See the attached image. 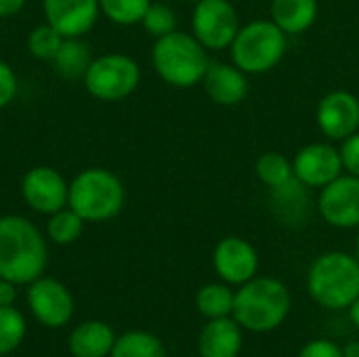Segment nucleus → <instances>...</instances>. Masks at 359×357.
<instances>
[{
    "label": "nucleus",
    "mask_w": 359,
    "mask_h": 357,
    "mask_svg": "<svg viewBox=\"0 0 359 357\" xmlns=\"http://www.w3.org/2000/svg\"><path fill=\"white\" fill-rule=\"evenodd\" d=\"M151 0H99L101 13L116 25L141 23Z\"/></svg>",
    "instance_id": "bb28decb"
},
{
    "label": "nucleus",
    "mask_w": 359,
    "mask_h": 357,
    "mask_svg": "<svg viewBox=\"0 0 359 357\" xmlns=\"http://www.w3.org/2000/svg\"><path fill=\"white\" fill-rule=\"evenodd\" d=\"M25 318L23 314L13 307H0V356H11L19 349L25 339Z\"/></svg>",
    "instance_id": "a878e982"
},
{
    "label": "nucleus",
    "mask_w": 359,
    "mask_h": 357,
    "mask_svg": "<svg viewBox=\"0 0 359 357\" xmlns=\"http://www.w3.org/2000/svg\"><path fill=\"white\" fill-rule=\"evenodd\" d=\"M204 90L208 99L217 105H238L246 99L248 95V80L246 74L233 65V63H223V61H210L206 74H204Z\"/></svg>",
    "instance_id": "dca6fc26"
},
{
    "label": "nucleus",
    "mask_w": 359,
    "mask_h": 357,
    "mask_svg": "<svg viewBox=\"0 0 359 357\" xmlns=\"http://www.w3.org/2000/svg\"><path fill=\"white\" fill-rule=\"evenodd\" d=\"M349 320H351V324L359 330V297L349 305Z\"/></svg>",
    "instance_id": "f704fd0d"
},
{
    "label": "nucleus",
    "mask_w": 359,
    "mask_h": 357,
    "mask_svg": "<svg viewBox=\"0 0 359 357\" xmlns=\"http://www.w3.org/2000/svg\"><path fill=\"white\" fill-rule=\"evenodd\" d=\"M27 307L46 328H63L74 316V297L55 278L40 276L27 288Z\"/></svg>",
    "instance_id": "1a4fd4ad"
},
{
    "label": "nucleus",
    "mask_w": 359,
    "mask_h": 357,
    "mask_svg": "<svg viewBox=\"0 0 359 357\" xmlns=\"http://www.w3.org/2000/svg\"><path fill=\"white\" fill-rule=\"evenodd\" d=\"M141 25L145 27L147 34L162 38L177 29V13L164 2H151L141 19Z\"/></svg>",
    "instance_id": "c85d7f7f"
},
{
    "label": "nucleus",
    "mask_w": 359,
    "mask_h": 357,
    "mask_svg": "<svg viewBox=\"0 0 359 357\" xmlns=\"http://www.w3.org/2000/svg\"><path fill=\"white\" fill-rule=\"evenodd\" d=\"M93 57H90V48L84 40L80 38H65L61 48L57 50L53 65L55 72L65 78V80H78L84 78L88 65H90Z\"/></svg>",
    "instance_id": "412c9836"
},
{
    "label": "nucleus",
    "mask_w": 359,
    "mask_h": 357,
    "mask_svg": "<svg viewBox=\"0 0 359 357\" xmlns=\"http://www.w3.org/2000/svg\"><path fill=\"white\" fill-rule=\"evenodd\" d=\"M116 345V335L105 322H84L69 335V351L74 357H109Z\"/></svg>",
    "instance_id": "6ab92c4d"
},
{
    "label": "nucleus",
    "mask_w": 359,
    "mask_h": 357,
    "mask_svg": "<svg viewBox=\"0 0 359 357\" xmlns=\"http://www.w3.org/2000/svg\"><path fill=\"white\" fill-rule=\"evenodd\" d=\"M17 95V76L15 69L0 59V109L8 107Z\"/></svg>",
    "instance_id": "c756f323"
},
{
    "label": "nucleus",
    "mask_w": 359,
    "mask_h": 357,
    "mask_svg": "<svg viewBox=\"0 0 359 357\" xmlns=\"http://www.w3.org/2000/svg\"><path fill=\"white\" fill-rule=\"evenodd\" d=\"M21 196L32 210L53 215L67 206L69 183L50 166H34L21 179Z\"/></svg>",
    "instance_id": "9b49d317"
},
{
    "label": "nucleus",
    "mask_w": 359,
    "mask_h": 357,
    "mask_svg": "<svg viewBox=\"0 0 359 357\" xmlns=\"http://www.w3.org/2000/svg\"><path fill=\"white\" fill-rule=\"evenodd\" d=\"M292 307V297L276 278H252L233 297L231 318L250 332L267 335L284 324Z\"/></svg>",
    "instance_id": "f03ea898"
},
{
    "label": "nucleus",
    "mask_w": 359,
    "mask_h": 357,
    "mask_svg": "<svg viewBox=\"0 0 359 357\" xmlns=\"http://www.w3.org/2000/svg\"><path fill=\"white\" fill-rule=\"evenodd\" d=\"M109 357H168L162 341L145 330H130L116 339Z\"/></svg>",
    "instance_id": "4be33fe9"
},
{
    "label": "nucleus",
    "mask_w": 359,
    "mask_h": 357,
    "mask_svg": "<svg viewBox=\"0 0 359 357\" xmlns=\"http://www.w3.org/2000/svg\"><path fill=\"white\" fill-rule=\"evenodd\" d=\"M255 173L259 177V181L263 185H267L269 189L280 187L284 183H288L294 177L292 170V160H288L284 154L280 151H265L257 164H255Z\"/></svg>",
    "instance_id": "393cba45"
},
{
    "label": "nucleus",
    "mask_w": 359,
    "mask_h": 357,
    "mask_svg": "<svg viewBox=\"0 0 359 357\" xmlns=\"http://www.w3.org/2000/svg\"><path fill=\"white\" fill-rule=\"evenodd\" d=\"M307 288L324 309H347L359 297V259L339 250L318 257L309 269Z\"/></svg>",
    "instance_id": "20e7f679"
},
{
    "label": "nucleus",
    "mask_w": 359,
    "mask_h": 357,
    "mask_svg": "<svg viewBox=\"0 0 359 357\" xmlns=\"http://www.w3.org/2000/svg\"><path fill=\"white\" fill-rule=\"evenodd\" d=\"M299 357H345L343 356V349L332 343V341H326V339H316V341H309L303 349Z\"/></svg>",
    "instance_id": "2f4dec72"
},
{
    "label": "nucleus",
    "mask_w": 359,
    "mask_h": 357,
    "mask_svg": "<svg viewBox=\"0 0 359 357\" xmlns=\"http://www.w3.org/2000/svg\"><path fill=\"white\" fill-rule=\"evenodd\" d=\"M44 19L63 38H82L99 19V0H42Z\"/></svg>",
    "instance_id": "2eb2a0df"
},
{
    "label": "nucleus",
    "mask_w": 359,
    "mask_h": 357,
    "mask_svg": "<svg viewBox=\"0 0 359 357\" xmlns=\"http://www.w3.org/2000/svg\"><path fill=\"white\" fill-rule=\"evenodd\" d=\"M318 213L332 227H359V177L347 173L322 187L318 198Z\"/></svg>",
    "instance_id": "9d476101"
},
{
    "label": "nucleus",
    "mask_w": 359,
    "mask_h": 357,
    "mask_svg": "<svg viewBox=\"0 0 359 357\" xmlns=\"http://www.w3.org/2000/svg\"><path fill=\"white\" fill-rule=\"evenodd\" d=\"M212 263L217 276L231 286L246 284L259 271V255L255 246L238 236L223 238L217 244L212 252Z\"/></svg>",
    "instance_id": "f8f14e48"
},
{
    "label": "nucleus",
    "mask_w": 359,
    "mask_h": 357,
    "mask_svg": "<svg viewBox=\"0 0 359 357\" xmlns=\"http://www.w3.org/2000/svg\"><path fill=\"white\" fill-rule=\"evenodd\" d=\"M63 40L65 38L53 25L42 23L27 34V50L32 57H36L40 61H53L57 50L61 48Z\"/></svg>",
    "instance_id": "cd10ccee"
},
{
    "label": "nucleus",
    "mask_w": 359,
    "mask_h": 357,
    "mask_svg": "<svg viewBox=\"0 0 359 357\" xmlns=\"http://www.w3.org/2000/svg\"><path fill=\"white\" fill-rule=\"evenodd\" d=\"M318 19V0H271V21L286 34L307 32Z\"/></svg>",
    "instance_id": "aec40b11"
},
{
    "label": "nucleus",
    "mask_w": 359,
    "mask_h": 357,
    "mask_svg": "<svg viewBox=\"0 0 359 357\" xmlns=\"http://www.w3.org/2000/svg\"><path fill=\"white\" fill-rule=\"evenodd\" d=\"M25 2L27 0H0V19L17 15L25 6Z\"/></svg>",
    "instance_id": "72a5a7b5"
},
{
    "label": "nucleus",
    "mask_w": 359,
    "mask_h": 357,
    "mask_svg": "<svg viewBox=\"0 0 359 357\" xmlns=\"http://www.w3.org/2000/svg\"><path fill=\"white\" fill-rule=\"evenodd\" d=\"M316 120L328 139L343 141L359 130V99L349 90H332L320 101Z\"/></svg>",
    "instance_id": "4468645a"
},
{
    "label": "nucleus",
    "mask_w": 359,
    "mask_h": 357,
    "mask_svg": "<svg viewBox=\"0 0 359 357\" xmlns=\"http://www.w3.org/2000/svg\"><path fill=\"white\" fill-rule=\"evenodd\" d=\"M294 177L311 187H326L330 181L343 175V160L341 151L328 143H309L292 160Z\"/></svg>",
    "instance_id": "ddd939ff"
},
{
    "label": "nucleus",
    "mask_w": 359,
    "mask_h": 357,
    "mask_svg": "<svg viewBox=\"0 0 359 357\" xmlns=\"http://www.w3.org/2000/svg\"><path fill=\"white\" fill-rule=\"evenodd\" d=\"M84 219L72 210L69 206L48 215V221H46V236L50 242L59 244V246H67V244H74L82 231H84Z\"/></svg>",
    "instance_id": "b1692460"
},
{
    "label": "nucleus",
    "mask_w": 359,
    "mask_h": 357,
    "mask_svg": "<svg viewBox=\"0 0 359 357\" xmlns=\"http://www.w3.org/2000/svg\"><path fill=\"white\" fill-rule=\"evenodd\" d=\"M124 200L122 181L107 168H86L69 181L67 206L86 223H103L118 217Z\"/></svg>",
    "instance_id": "39448f33"
},
{
    "label": "nucleus",
    "mask_w": 359,
    "mask_h": 357,
    "mask_svg": "<svg viewBox=\"0 0 359 357\" xmlns=\"http://www.w3.org/2000/svg\"><path fill=\"white\" fill-rule=\"evenodd\" d=\"M343 356L345 357H359V341H351L343 347Z\"/></svg>",
    "instance_id": "c9c22d12"
},
{
    "label": "nucleus",
    "mask_w": 359,
    "mask_h": 357,
    "mask_svg": "<svg viewBox=\"0 0 359 357\" xmlns=\"http://www.w3.org/2000/svg\"><path fill=\"white\" fill-rule=\"evenodd\" d=\"M17 301V284L0 278V307H13Z\"/></svg>",
    "instance_id": "473e14b6"
},
{
    "label": "nucleus",
    "mask_w": 359,
    "mask_h": 357,
    "mask_svg": "<svg viewBox=\"0 0 359 357\" xmlns=\"http://www.w3.org/2000/svg\"><path fill=\"white\" fill-rule=\"evenodd\" d=\"M0 357H4V356H0Z\"/></svg>",
    "instance_id": "58836bf2"
},
{
    "label": "nucleus",
    "mask_w": 359,
    "mask_h": 357,
    "mask_svg": "<svg viewBox=\"0 0 359 357\" xmlns=\"http://www.w3.org/2000/svg\"><path fill=\"white\" fill-rule=\"evenodd\" d=\"M355 250H358V259H359V231H358V240H355Z\"/></svg>",
    "instance_id": "e433bc0d"
},
{
    "label": "nucleus",
    "mask_w": 359,
    "mask_h": 357,
    "mask_svg": "<svg viewBox=\"0 0 359 357\" xmlns=\"http://www.w3.org/2000/svg\"><path fill=\"white\" fill-rule=\"evenodd\" d=\"M271 191V208H273V215L286 223V225H301L307 221L309 217V187L303 185L297 177H292L288 183L280 185V187H273L269 189Z\"/></svg>",
    "instance_id": "a211bd4d"
},
{
    "label": "nucleus",
    "mask_w": 359,
    "mask_h": 357,
    "mask_svg": "<svg viewBox=\"0 0 359 357\" xmlns=\"http://www.w3.org/2000/svg\"><path fill=\"white\" fill-rule=\"evenodd\" d=\"M341 160H343V168L349 173V175H355L359 177V130L353 133L351 137L343 139L341 141Z\"/></svg>",
    "instance_id": "7c9ffc66"
},
{
    "label": "nucleus",
    "mask_w": 359,
    "mask_h": 357,
    "mask_svg": "<svg viewBox=\"0 0 359 357\" xmlns=\"http://www.w3.org/2000/svg\"><path fill=\"white\" fill-rule=\"evenodd\" d=\"M48 263L46 240L25 217H0V278L17 286L44 276Z\"/></svg>",
    "instance_id": "f257e3e1"
},
{
    "label": "nucleus",
    "mask_w": 359,
    "mask_h": 357,
    "mask_svg": "<svg viewBox=\"0 0 359 357\" xmlns=\"http://www.w3.org/2000/svg\"><path fill=\"white\" fill-rule=\"evenodd\" d=\"M240 17L229 0H200L196 2L191 29L194 36L208 50H223L231 46L240 32Z\"/></svg>",
    "instance_id": "6e6552de"
},
{
    "label": "nucleus",
    "mask_w": 359,
    "mask_h": 357,
    "mask_svg": "<svg viewBox=\"0 0 359 357\" xmlns=\"http://www.w3.org/2000/svg\"><path fill=\"white\" fill-rule=\"evenodd\" d=\"M84 86L99 101H120L130 97L139 82V63L124 53H105L90 61L84 74Z\"/></svg>",
    "instance_id": "0eeeda50"
},
{
    "label": "nucleus",
    "mask_w": 359,
    "mask_h": 357,
    "mask_svg": "<svg viewBox=\"0 0 359 357\" xmlns=\"http://www.w3.org/2000/svg\"><path fill=\"white\" fill-rule=\"evenodd\" d=\"M233 297L231 288L223 284H206L196 295V307L206 320L229 318L233 314Z\"/></svg>",
    "instance_id": "5701e85b"
},
{
    "label": "nucleus",
    "mask_w": 359,
    "mask_h": 357,
    "mask_svg": "<svg viewBox=\"0 0 359 357\" xmlns=\"http://www.w3.org/2000/svg\"><path fill=\"white\" fill-rule=\"evenodd\" d=\"M242 326L229 318L208 320L198 339L200 357H238L242 351Z\"/></svg>",
    "instance_id": "f3484780"
},
{
    "label": "nucleus",
    "mask_w": 359,
    "mask_h": 357,
    "mask_svg": "<svg viewBox=\"0 0 359 357\" xmlns=\"http://www.w3.org/2000/svg\"><path fill=\"white\" fill-rule=\"evenodd\" d=\"M151 63L166 84L189 88L204 80L210 59L208 48L196 36L175 29L162 38H156Z\"/></svg>",
    "instance_id": "7ed1b4c3"
},
{
    "label": "nucleus",
    "mask_w": 359,
    "mask_h": 357,
    "mask_svg": "<svg viewBox=\"0 0 359 357\" xmlns=\"http://www.w3.org/2000/svg\"><path fill=\"white\" fill-rule=\"evenodd\" d=\"M286 46L288 36L271 19H257L240 27L229 48L244 74H267L284 59Z\"/></svg>",
    "instance_id": "423d86ee"
},
{
    "label": "nucleus",
    "mask_w": 359,
    "mask_h": 357,
    "mask_svg": "<svg viewBox=\"0 0 359 357\" xmlns=\"http://www.w3.org/2000/svg\"><path fill=\"white\" fill-rule=\"evenodd\" d=\"M183 2H194V4H196V2H200V0H183Z\"/></svg>",
    "instance_id": "4c0bfd02"
}]
</instances>
